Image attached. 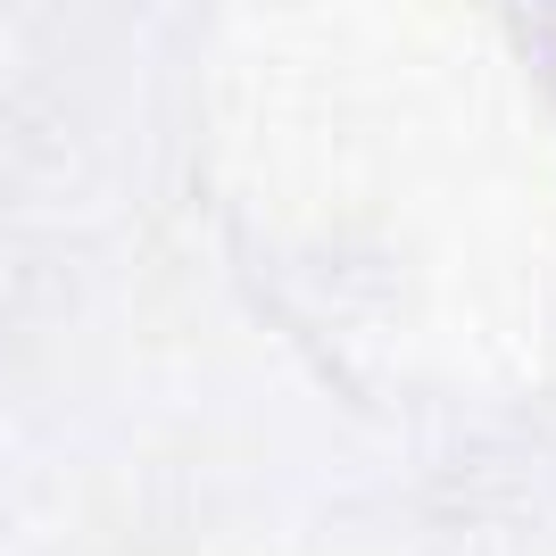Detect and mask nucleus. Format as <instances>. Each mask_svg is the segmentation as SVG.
<instances>
[]
</instances>
